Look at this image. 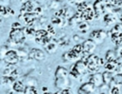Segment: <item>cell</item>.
Listing matches in <instances>:
<instances>
[{"mask_svg":"<svg viewBox=\"0 0 122 94\" xmlns=\"http://www.w3.org/2000/svg\"><path fill=\"white\" fill-rule=\"evenodd\" d=\"M82 60L86 63L88 71H91V72H96V71L99 70V68H100V65H99V57H98L96 54L91 53V54H89L87 57L83 58Z\"/></svg>","mask_w":122,"mask_h":94,"instance_id":"obj_1","label":"cell"},{"mask_svg":"<svg viewBox=\"0 0 122 94\" xmlns=\"http://www.w3.org/2000/svg\"><path fill=\"white\" fill-rule=\"evenodd\" d=\"M10 39L14 43V44H23L25 39H26V35L24 33L23 28H11V30L10 31Z\"/></svg>","mask_w":122,"mask_h":94,"instance_id":"obj_2","label":"cell"},{"mask_svg":"<svg viewBox=\"0 0 122 94\" xmlns=\"http://www.w3.org/2000/svg\"><path fill=\"white\" fill-rule=\"evenodd\" d=\"M3 59L9 65H15L19 61V56H18L16 50H14V49H8V51L5 53Z\"/></svg>","mask_w":122,"mask_h":94,"instance_id":"obj_3","label":"cell"},{"mask_svg":"<svg viewBox=\"0 0 122 94\" xmlns=\"http://www.w3.org/2000/svg\"><path fill=\"white\" fill-rule=\"evenodd\" d=\"M90 39H92V41H94L96 44H99L101 42H103L106 37H107V32L103 29H96L93 30L91 34H90Z\"/></svg>","mask_w":122,"mask_h":94,"instance_id":"obj_4","label":"cell"},{"mask_svg":"<svg viewBox=\"0 0 122 94\" xmlns=\"http://www.w3.org/2000/svg\"><path fill=\"white\" fill-rule=\"evenodd\" d=\"M28 56L29 58L31 60V59H34L36 61H43L46 59V54L44 51H42L41 49H38V48H31L29 53H28Z\"/></svg>","mask_w":122,"mask_h":94,"instance_id":"obj_5","label":"cell"},{"mask_svg":"<svg viewBox=\"0 0 122 94\" xmlns=\"http://www.w3.org/2000/svg\"><path fill=\"white\" fill-rule=\"evenodd\" d=\"M83 47V54H91L96 47V43L92 39L85 40L82 44Z\"/></svg>","mask_w":122,"mask_h":94,"instance_id":"obj_6","label":"cell"},{"mask_svg":"<svg viewBox=\"0 0 122 94\" xmlns=\"http://www.w3.org/2000/svg\"><path fill=\"white\" fill-rule=\"evenodd\" d=\"M73 68L76 70V72L80 75V77L82 75H85L87 72H88V68H87V65L86 63L81 59V60H77L76 63L72 66Z\"/></svg>","mask_w":122,"mask_h":94,"instance_id":"obj_7","label":"cell"},{"mask_svg":"<svg viewBox=\"0 0 122 94\" xmlns=\"http://www.w3.org/2000/svg\"><path fill=\"white\" fill-rule=\"evenodd\" d=\"M95 89V86L92 83H91L90 81L87 83H84L78 89V93L81 94H88V93H92Z\"/></svg>","mask_w":122,"mask_h":94,"instance_id":"obj_8","label":"cell"},{"mask_svg":"<svg viewBox=\"0 0 122 94\" xmlns=\"http://www.w3.org/2000/svg\"><path fill=\"white\" fill-rule=\"evenodd\" d=\"M91 83H92L94 85L95 87H101L104 83H103V79H102V73H93L90 76V80Z\"/></svg>","mask_w":122,"mask_h":94,"instance_id":"obj_9","label":"cell"},{"mask_svg":"<svg viewBox=\"0 0 122 94\" xmlns=\"http://www.w3.org/2000/svg\"><path fill=\"white\" fill-rule=\"evenodd\" d=\"M92 9L94 11V17H98L100 14L103 13V11L105 9V3L102 2L101 0H96L93 3Z\"/></svg>","mask_w":122,"mask_h":94,"instance_id":"obj_10","label":"cell"},{"mask_svg":"<svg viewBox=\"0 0 122 94\" xmlns=\"http://www.w3.org/2000/svg\"><path fill=\"white\" fill-rule=\"evenodd\" d=\"M70 85V80L69 77H63V78H55V86L58 89L68 88Z\"/></svg>","mask_w":122,"mask_h":94,"instance_id":"obj_11","label":"cell"},{"mask_svg":"<svg viewBox=\"0 0 122 94\" xmlns=\"http://www.w3.org/2000/svg\"><path fill=\"white\" fill-rule=\"evenodd\" d=\"M81 18L82 21H92L94 18V11L92 8L88 7L85 10H83L81 12Z\"/></svg>","mask_w":122,"mask_h":94,"instance_id":"obj_12","label":"cell"},{"mask_svg":"<svg viewBox=\"0 0 122 94\" xmlns=\"http://www.w3.org/2000/svg\"><path fill=\"white\" fill-rule=\"evenodd\" d=\"M21 17L23 18V20L27 24V26H32L33 23H34V20H35L36 15L32 11V12H25Z\"/></svg>","mask_w":122,"mask_h":94,"instance_id":"obj_13","label":"cell"},{"mask_svg":"<svg viewBox=\"0 0 122 94\" xmlns=\"http://www.w3.org/2000/svg\"><path fill=\"white\" fill-rule=\"evenodd\" d=\"M25 87L26 85L22 81H15L12 85V89L16 93H24Z\"/></svg>","mask_w":122,"mask_h":94,"instance_id":"obj_14","label":"cell"},{"mask_svg":"<svg viewBox=\"0 0 122 94\" xmlns=\"http://www.w3.org/2000/svg\"><path fill=\"white\" fill-rule=\"evenodd\" d=\"M63 77H69V71L64 66H57L55 70V78H63Z\"/></svg>","mask_w":122,"mask_h":94,"instance_id":"obj_15","label":"cell"},{"mask_svg":"<svg viewBox=\"0 0 122 94\" xmlns=\"http://www.w3.org/2000/svg\"><path fill=\"white\" fill-rule=\"evenodd\" d=\"M111 40L114 45L120 46L122 44V32L111 33Z\"/></svg>","mask_w":122,"mask_h":94,"instance_id":"obj_16","label":"cell"},{"mask_svg":"<svg viewBox=\"0 0 122 94\" xmlns=\"http://www.w3.org/2000/svg\"><path fill=\"white\" fill-rule=\"evenodd\" d=\"M112 72L111 71H105L102 73V79H103V83L104 85H109L112 83Z\"/></svg>","mask_w":122,"mask_h":94,"instance_id":"obj_17","label":"cell"},{"mask_svg":"<svg viewBox=\"0 0 122 94\" xmlns=\"http://www.w3.org/2000/svg\"><path fill=\"white\" fill-rule=\"evenodd\" d=\"M117 65H118L117 60H114V61H109V62H107V63L104 65V66H105L104 67L106 68V70L111 71V72H113L114 69L116 68Z\"/></svg>","mask_w":122,"mask_h":94,"instance_id":"obj_18","label":"cell"},{"mask_svg":"<svg viewBox=\"0 0 122 94\" xmlns=\"http://www.w3.org/2000/svg\"><path fill=\"white\" fill-rule=\"evenodd\" d=\"M49 33L46 29H37L35 30V33H34V40L35 42L38 41V40H41L42 38H44L45 36H47Z\"/></svg>","mask_w":122,"mask_h":94,"instance_id":"obj_19","label":"cell"},{"mask_svg":"<svg viewBox=\"0 0 122 94\" xmlns=\"http://www.w3.org/2000/svg\"><path fill=\"white\" fill-rule=\"evenodd\" d=\"M114 21H115V16H114L113 13L109 12V13H106V14L103 16V22H104L105 24H107V25H110V24L113 23Z\"/></svg>","mask_w":122,"mask_h":94,"instance_id":"obj_20","label":"cell"},{"mask_svg":"<svg viewBox=\"0 0 122 94\" xmlns=\"http://www.w3.org/2000/svg\"><path fill=\"white\" fill-rule=\"evenodd\" d=\"M77 28L81 33H85V32H87L89 30L90 26L86 21H81L80 23L77 24Z\"/></svg>","mask_w":122,"mask_h":94,"instance_id":"obj_21","label":"cell"},{"mask_svg":"<svg viewBox=\"0 0 122 94\" xmlns=\"http://www.w3.org/2000/svg\"><path fill=\"white\" fill-rule=\"evenodd\" d=\"M45 49L49 52V53H54L57 49V43L56 42H50L49 44H47L45 46Z\"/></svg>","mask_w":122,"mask_h":94,"instance_id":"obj_22","label":"cell"},{"mask_svg":"<svg viewBox=\"0 0 122 94\" xmlns=\"http://www.w3.org/2000/svg\"><path fill=\"white\" fill-rule=\"evenodd\" d=\"M117 58H116V53L113 51V50H108L107 52H106V55H105V60L107 61V62H109V61H114V60H116Z\"/></svg>","mask_w":122,"mask_h":94,"instance_id":"obj_23","label":"cell"},{"mask_svg":"<svg viewBox=\"0 0 122 94\" xmlns=\"http://www.w3.org/2000/svg\"><path fill=\"white\" fill-rule=\"evenodd\" d=\"M112 83H113L115 85H122V73L113 74Z\"/></svg>","mask_w":122,"mask_h":94,"instance_id":"obj_24","label":"cell"},{"mask_svg":"<svg viewBox=\"0 0 122 94\" xmlns=\"http://www.w3.org/2000/svg\"><path fill=\"white\" fill-rule=\"evenodd\" d=\"M80 58L82 57V55H83V47H82V44H79V43H77L76 45H74L73 47H72V48H71Z\"/></svg>","mask_w":122,"mask_h":94,"instance_id":"obj_25","label":"cell"},{"mask_svg":"<svg viewBox=\"0 0 122 94\" xmlns=\"http://www.w3.org/2000/svg\"><path fill=\"white\" fill-rule=\"evenodd\" d=\"M23 30H24V33L26 36H28V37L34 36L35 29L32 28V26H27L26 28H23Z\"/></svg>","mask_w":122,"mask_h":94,"instance_id":"obj_26","label":"cell"},{"mask_svg":"<svg viewBox=\"0 0 122 94\" xmlns=\"http://www.w3.org/2000/svg\"><path fill=\"white\" fill-rule=\"evenodd\" d=\"M15 66L14 65H9L8 67H6L4 70H3V76H10L12 71L15 69Z\"/></svg>","mask_w":122,"mask_h":94,"instance_id":"obj_27","label":"cell"},{"mask_svg":"<svg viewBox=\"0 0 122 94\" xmlns=\"http://www.w3.org/2000/svg\"><path fill=\"white\" fill-rule=\"evenodd\" d=\"M25 85H29V86H37V80L33 77H28L25 81Z\"/></svg>","mask_w":122,"mask_h":94,"instance_id":"obj_28","label":"cell"},{"mask_svg":"<svg viewBox=\"0 0 122 94\" xmlns=\"http://www.w3.org/2000/svg\"><path fill=\"white\" fill-rule=\"evenodd\" d=\"M24 93H27V94H34V93H37L36 86H29V85H26L25 90H24Z\"/></svg>","mask_w":122,"mask_h":94,"instance_id":"obj_29","label":"cell"},{"mask_svg":"<svg viewBox=\"0 0 122 94\" xmlns=\"http://www.w3.org/2000/svg\"><path fill=\"white\" fill-rule=\"evenodd\" d=\"M76 6H77V11L82 12L83 10H85L88 8V3L85 2V1H83V2H80L79 4H77Z\"/></svg>","mask_w":122,"mask_h":94,"instance_id":"obj_30","label":"cell"},{"mask_svg":"<svg viewBox=\"0 0 122 94\" xmlns=\"http://www.w3.org/2000/svg\"><path fill=\"white\" fill-rule=\"evenodd\" d=\"M74 14V11L72 10L71 8H67L65 9V19H70L71 17H72Z\"/></svg>","mask_w":122,"mask_h":94,"instance_id":"obj_31","label":"cell"},{"mask_svg":"<svg viewBox=\"0 0 122 94\" xmlns=\"http://www.w3.org/2000/svg\"><path fill=\"white\" fill-rule=\"evenodd\" d=\"M116 32H122V24H116L111 30V33H116Z\"/></svg>","mask_w":122,"mask_h":94,"instance_id":"obj_32","label":"cell"},{"mask_svg":"<svg viewBox=\"0 0 122 94\" xmlns=\"http://www.w3.org/2000/svg\"><path fill=\"white\" fill-rule=\"evenodd\" d=\"M62 22H63L62 21V18H60V17H57V16H54V15L51 17V24H53V25L60 26Z\"/></svg>","mask_w":122,"mask_h":94,"instance_id":"obj_33","label":"cell"},{"mask_svg":"<svg viewBox=\"0 0 122 94\" xmlns=\"http://www.w3.org/2000/svg\"><path fill=\"white\" fill-rule=\"evenodd\" d=\"M50 8L51 9H58V7L60 6V2L57 0H51L50 3Z\"/></svg>","mask_w":122,"mask_h":94,"instance_id":"obj_34","label":"cell"},{"mask_svg":"<svg viewBox=\"0 0 122 94\" xmlns=\"http://www.w3.org/2000/svg\"><path fill=\"white\" fill-rule=\"evenodd\" d=\"M47 31H48V33H49L50 35H51V36L55 35V29L53 28V27H52V26L48 25V26H47Z\"/></svg>","mask_w":122,"mask_h":94,"instance_id":"obj_35","label":"cell"},{"mask_svg":"<svg viewBox=\"0 0 122 94\" xmlns=\"http://www.w3.org/2000/svg\"><path fill=\"white\" fill-rule=\"evenodd\" d=\"M56 93H58V94H71V90H69V88H63V89L58 90Z\"/></svg>","mask_w":122,"mask_h":94,"instance_id":"obj_36","label":"cell"},{"mask_svg":"<svg viewBox=\"0 0 122 94\" xmlns=\"http://www.w3.org/2000/svg\"><path fill=\"white\" fill-rule=\"evenodd\" d=\"M113 72H114V74L122 73V65L118 63V65H117V66H116V68L114 69V71H113Z\"/></svg>","mask_w":122,"mask_h":94,"instance_id":"obj_37","label":"cell"},{"mask_svg":"<svg viewBox=\"0 0 122 94\" xmlns=\"http://www.w3.org/2000/svg\"><path fill=\"white\" fill-rule=\"evenodd\" d=\"M42 8L41 7H35L34 8V9H33V12H34V14L35 15H40L41 13H42Z\"/></svg>","mask_w":122,"mask_h":94,"instance_id":"obj_38","label":"cell"},{"mask_svg":"<svg viewBox=\"0 0 122 94\" xmlns=\"http://www.w3.org/2000/svg\"><path fill=\"white\" fill-rule=\"evenodd\" d=\"M111 93L112 94H119L120 93V88L118 87V86H113V87H112V90H111Z\"/></svg>","mask_w":122,"mask_h":94,"instance_id":"obj_39","label":"cell"},{"mask_svg":"<svg viewBox=\"0 0 122 94\" xmlns=\"http://www.w3.org/2000/svg\"><path fill=\"white\" fill-rule=\"evenodd\" d=\"M22 28V27H21V24L19 22H14L11 25V28Z\"/></svg>","mask_w":122,"mask_h":94,"instance_id":"obj_40","label":"cell"},{"mask_svg":"<svg viewBox=\"0 0 122 94\" xmlns=\"http://www.w3.org/2000/svg\"><path fill=\"white\" fill-rule=\"evenodd\" d=\"M70 3H71V4H74V5H77V4H79L80 2H83L84 0H68Z\"/></svg>","mask_w":122,"mask_h":94,"instance_id":"obj_41","label":"cell"},{"mask_svg":"<svg viewBox=\"0 0 122 94\" xmlns=\"http://www.w3.org/2000/svg\"><path fill=\"white\" fill-rule=\"evenodd\" d=\"M80 40H81V38H80V36H78V35H74L73 36V41L77 44V43H80Z\"/></svg>","mask_w":122,"mask_h":94,"instance_id":"obj_42","label":"cell"},{"mask_svg":"<svg viewBox=\"0 0 122 94\" xmlns=\"http://www.w3.org/2000/svg\"><path fill=\"white\" fill-rule=\"evenodd\" d=\"M99 65H100V66H102L105 65V60L103 58H100L99 57Z\"/></svg>","mask_w":122,"mask_h":94,"instance_id":"obj_43","label":"cell"},{"mask_svg":"<svg viewBox=\"0 0 122 94\" xmlns=\"http://www.w3.org/2000/svg\"><path fill=\"white\" fill-rule=\"evenodd\" d=\"M42 91H43V92H48V87L44 86V87L42 88Z\"/></svg>","mask_w":122,"mask_h":94,"instance_id":"obj_44","label":"cell"},{"mask_svg":"<svg viewBox=\"0 0 122 94\" xmlns=\"http://www.w3.org/2000/svg\"><path fill=\"white\" fill-rule=\"evenodd\" d=\"M119 55H120V57H122V48H121L120 51H119Z\"/></svg>","mask_w":122,"mask_h":94,"instance_id":"obj_45","label":"cell"},{"mask_svg":"<svg viewBox=\"0 0 122 94\" xmlns=\"http://www.w3.org/2000/svg\"><path fill=\"white\" fill-rule=\"evenodd\" d=\"M101 1H102V2H104L105 4H107V3H108V0H101Z\"/></svg>","mask_w":122,"mask_h":94,"instance_id":"obj_46","label":"cell"},{"mask_svg":"<svg viewBox=\"0 0 122 94\" xmlns=\"http://www.w3.org/2000/svg\"><path fill=\"white\" fill-rule=\"evenodd\" d=\"M2 24V21H1V17H0V25Z\"/></svg>","mask_w":122,"mask_h":94,"instance_id":"obj_47","label":"cell"},{"mask_svg":"<svg viewBox=\"0 0 122 94\" xmlns=\"http://www.w3.org/2000/svg\"><path fill=\"white\" fill-rule=\"evenodd\" d=\"M29 1H31V2H32V1H33V0H29ZM34 1H35V0H34Z\"/></svg>","mask_w":122,"mask_h":94,"instance_id":"obj_48","label":"cell"},{"mask_svg":"<svg viewBox=\"0 0 122 94\" xmlns=\"http://www.w3.org/2000/svg\"><path fill=\"white\" fill-rule=\"evenodd\" d=\"M0 84H1V79H0Z\"/></svg>","mask_w":122,"mask_h":94,"instance_id":"obj_49","label":"cell"},{"mask_svg":"<svg viewBox=\"0 0 122 94\" xmlns=\"http://www.w3.org/2000/svg\"><path fill=\"white\" fill-rule=\"evenodd\" d=\"M0 59H1V57H0Z\"/></svg>","mask_w":122,"mask_h":94,"instance_id":"obj_50","label":"cell"}]
</instances>
